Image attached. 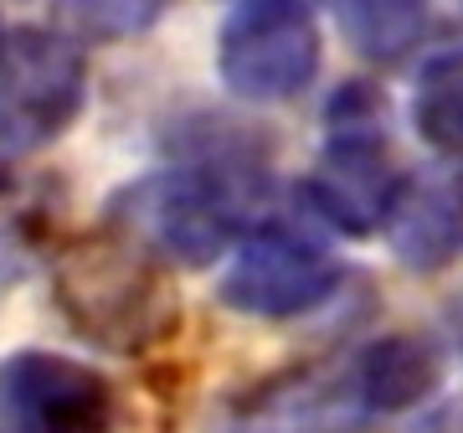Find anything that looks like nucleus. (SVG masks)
<instances>
[{
    "label": "nucleus",
    "instance_id": "4",
    "mask_svg": "<svg viewBox=\"0 0 463 433\" xmlns=\"http://www.w3.org/2000/svg\"><path fill=\"white\" fill-rule=\"evenodd\" d=\"M88 103V57L57 26L0 32V155L57 145Z\"/></svg>",
    "mask_w": 463,
    "mask_h": 433
},
{
    "label": "nucleus",
    "instance_id": "15",
    "mask_svg": "<svg viewBox=\"0 0 463 433\" xmlns=\"http://www.w3.org/2000/svg\"><path fill=\"white\" fill-rule=\"evenodd\" d=\"M458 341H463V325H458Z\"/></svg>",
    "mask_w": 463,
    "mask_h": 433
},
{
    "label": "nucleus",
    "instance_id": "9",
    "mask_svg": "<svg viewBox=\"0 0 463 433\" xmlns=\"http://www.w3.org/2000/svg\"><path fill=\"white\" fill-rule=\"evenodd\" d=\"M443 346L422 331L376 335L371 346L350 361V398L365 413H412L443 387Z\"/></svg>",
    "mask_w": 463,
    "mask_h": 433
},
{
    "label": "nucleus",
    "instance_id": "7",
    "mask_svg": "<svg viewBox=\"0 0 463 433\" xmlns=\"http://www.w3.org/2000/svg\"><path fill=\"white\" fill-rule=\"evenodd\" d=\"M118 398L99 367L62 351H11L0 361V433H114Z\"/></svg>",
    "mask_w": 463,
    "mask_h": 433
},
{
    "label": "nucleus",
    "instance_id": "13",
    "mask_svg": "<svg viewBox=\"0 0 463 433\" xmlns=\"http://www.w3.org/2000/svg\"><path fill=\"white\" fill-rule=\"evenodd\" d=\"M422 433H463V413H438Z\"/></svg>",
    "mask_w": 463,
    "mask_h": 433
},
{
    "label": "nucleus",
    "instance_id": "12",
    "mask_svg": "<svg viewBox=\"0 0 463 433\" xmlns=\"http://www.w3.org/2000/svg\"><path fill=\"white\" fill-rule=\"evenodd\" d=\"M160 16H165V0H52V26L78 47L129 42Z\"/></svg>",
    "mask_w": 463,
    "mask_h": 433
},
{
    "label": "nucleus",
    "instance_id": "10",
    "mask_svg": "<svg viewBox=\"0 0 463 433\" xmlns=\"http://www.w3.org/2000/svg\"><path fill=\"white\" fill-rule=\"evenodd\" d=\"M330 11L365 63H402L428 32V0H330Z\"/></svg>",
    "mask_w": 463,
    "mask_h": 433
},
{
    "label": "nucleus",
    "instance_id": "5",
    "mask_svg": "<svg viewBox=\"0 0 463 433\" xmlns=\"http://www.w3.org/2000/svg\"><path fill=\"white\" fill-rule=\"evenodd\" d=\"M319 21L309 0H237L216 32V78L242 103H288L319 78Z\"/></svg>",
    "mask_w": 463,
    "mask_h": 433
},
{
    "label": "nucleus",
    "instance_id": "6",
    "mask_svg": "<svg viewBox=\"0 0 463 433\" xmlns=\"http://www.w3.org/2000/svg\"><path fill=\"white\" fill-rule=\"evenodd\" d=\"M340 289V264L330 258L325 243L294 227H252L232 248L216 294L227 310L248 320H298L315 315L319 304Z\"/></svg>",
    "mask_w": 463,
    "mask_h": 433
},
{
    "label": "nucleus",
    "instance_id": "11",
    "mask_svg": "<svg viewBox=\"0 0 463 433\" xmlns=\"http://www.w3.org/2000/svg\"><path fill=\"white\" fill-rule=\"evenodd\" d=\"M412 124L432 150H463V47H448L428 57L412 88Z\"/></svg>",
    "mask_w": 463,
    "mask_h": 433
},
{
    "label": "nucleus",
    "instance_id": "14",
    "mask_svg": "<svg viewBox=\"0 0 463 433\" xmlns=\"http://www.w3.org/2000/svg\"><path fill=\"white\" fill-rule=\"evenodd\" d=\"M5 191H11V160L0 155V197H5Z\"/></svg>",
    "mask_w": 463,
    "mask_h": 433
},
{
    "label": "nucleus",
    "instance_id": "8",
    "mask_svg": "<svg viewBox=\"0 0 463 433\" xmlns=\"http://www.w3.org/2000/svg\"><path fill=\"white\" fill-rule=\"evenodd\" d=\"M386 248L397 253L402 268L412 274H443L463 258V166L438 160V166L407 176L386 212Z\"/></svg>",
    "mask_w": 463,
    "mask_h": 433
},
{
    "label": "nucleus",
    "instance_id": "2",
    "mask_svg": "<svg viewBox=\"0 0 463 433\" xmlns=\"http://www.w3.org/2000/svg\"><path fill=\"white\" fill-rule=\"evenodd\" d=\"M52 289L72 331L109 351H145L165 341L181 320V300L165 279V264H155L109 227L57 253Z\"/></svg>",
    "mask_w": 463,
    "mask_h": 433
},
{
    "label": "nucleus",
    "instance_id": "3",
    "mask_svg": "<svg viewBox=\"0 0 463 433\" xmlns=\"http://www.w3.org/2000/svg\"><path fill=\"white\" fill-rule=\"evenodd\" d=\"M407 170L397 166L386 134V99L371 83H345L330 99V134L315 170L304 176V207L345 237H371L386 227Z\"/></svg>",
    "mask_w": 463,
    "mask_h": 433
},
{
    "label": "nucleus",
    "instance_id": "1",
    "mask_svg": "<svg viewBox=\"0 0 463 433\" xmlns=\"http://www.w3.org/2000/svg\"><path fill=\"white\" fill-rule=\"evenodd\" d=\"M268 160L227 124H206L181 160L134 176L109 197V233L165 268H206L258 227Z\"/></svg>",
    "mask_w": 463,
    "mask_h": 433
}]
</instances>
